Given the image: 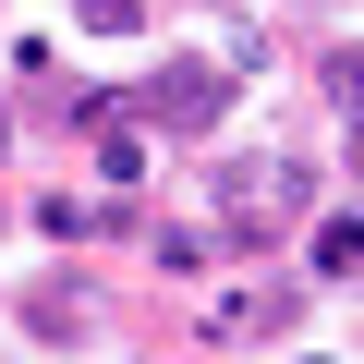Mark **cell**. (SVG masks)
Wrapping results in <instances>:
<instances>
[{
	"label": "cell",
	"mask_w": 364,
	"mask_h": 364,
	"mask_svg": "<svg viewBox=\"0 0 364 364\" xmlns=\"http://www.w3.org/2000/svg\"><path fill=\"white\" fill-rule=\"evenodd\" d=\"M328 97L352 109V170H364V49H340V61H328Z\"/></svg>",
	"instance_id": "cell-5"
},
{
	"label": "cell",
	"mask_w": 364,
	"mask_h": 364,
	"mask_svg": "<svg viewBox=\"0 0 364 364\" xmlns=\"http://www.w3.org/2000/svg\"><path fill=\"white\" fill-rule=\"evenodd\" d=\"M291 304H304V291H291V267L231 279V291H207V304H195V340H279V328H291Z\"/></svg>",
	"instance_id": "cell-2"
},
{
	"label": "cell",
	"mask_w": 364,
	"mask_h": 364,
	"mask_svg": "<svg viewBox=\"0 0 364 364\" xmlns=\"http://www.w3.org/2000/svg\"><path fill=\"white\" fill-rule=\"evenodd\" d=\"M316 267H328V279H364V219H328V231H316Z\"/></svg>",
	"instance_id": "cell-4"
},
{
	"label": "cell",
	"mask_w": 364,
	"mask_h": 364,
	"mask_svg": "<svg viewBox=\"0 0 364 364\" xmlns=\"http://www.w3.org/2000/svg\"><path fill=\"white\" fill-rule=\"evenodd\" d=\"M0 134H13V122H0Z\"/></svg>",
	"instance_id": "cell-8"
},
{
	"label": "cell",
	"mask_w": 364,
	"mask_h": 364,
	"mask_svg": "<svg viewBox=\"0 0 364 364\" xmlns=\"http://www.w3.org/2000/svg\"><path fill=\"white\" fill-rule=\"evenodd\" d=\"M25 316H37L49 340H73V328H85V291H25Z\"/></svg>",
	"instance_id": "cell-6"
},
{
	"label": "cell",
	"mask_w": 364,
	"mask_h": 364,
	"mask_svg": "<svg viewBox=\"0 0 364 364\" xmlns=\"http://www.w3.org/2000/svg\"><path fill=\"white\" fill-rule=\"evenodd\" d=\"M304 207H316V170L291 146H255V158L219 170V243H279Z\"/></svg>",
	"instance_id": "cell-1"
},
{
	"label": "cell",
	"mask_w": 364,
	"mask_h": 364,
	"mask_svg": "<svg viewBox=\"0 0 364 364\" xmlns=\"http://www.w3.org/2000/svg\"><path fill=\"white\" fill-rule=\"evenodd\" d=\"M134 109H146L158 134H219V122H231V73H219V61H170Z\"/></svg>",
	"instance_id": "cell-3"
},
{
	"label": "cell",
	"mask_w": 364,
	"mask_h": 364,
	"mask_svg": "<svg viewBox=\"0 0 364 364\" xmlns=\"http://www.w3.org/2000/svg\"><path fill=\"white\" fill-rule=\"evenodd\" d=\"M73 13H85L97 37H134V25H146V0H73Z\"/></svg>",
	"instance_id": "cell-7"
}]
</instances>
